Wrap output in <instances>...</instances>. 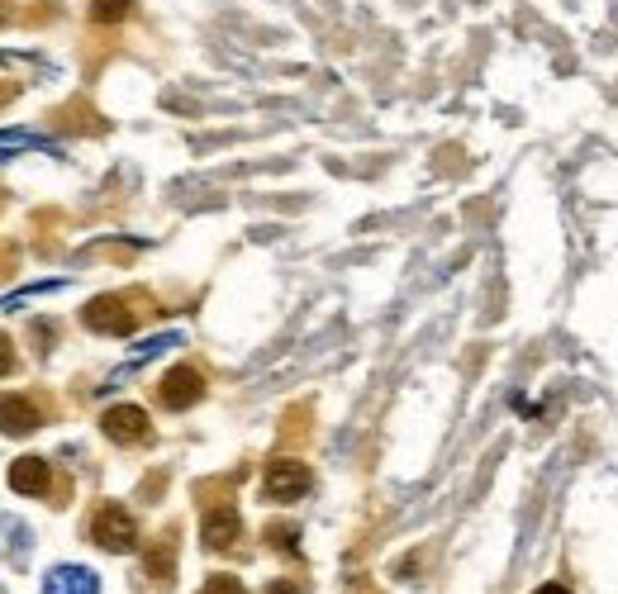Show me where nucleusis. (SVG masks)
Returning a JSON list of instances; mask_svg holds the SVG:
<instances>
[{
    "mask_svg": "<svg viewBox=\"0 0 618 594\" xmlns=\"http://www.w3.org/2000/svg\"><path fill=\"white\" fill-rule=\"evenodd\" d=\"M43 424L38 404L24 400V395H0V433H10V438H20V433H34Z\"/></svg>",
    "mask_w": 618,
    "mask_h": 594,
    "instance_id": "6e6552de",
    "label": "nucleus"
},
{
    "mask_svg": "<svg viewBox=\"0 0 618 594\" xmlns=\"http://www.w3.org/2000/svg\"><path fill=\"white\" fill-rule=\"evenodd\" d=\"M14 371V343L0 333V376H10Z\"/></svg>",
    "mask_w": 618,
    "mask_h": 594,
    "instance_id": "4468645a",
    "label": "nucleus"
},
{
    "mask_svg": "<svg viewBox=\"0 0 618 594\" xmlns=\"http://www.w3.org/2000/svg\"><path fill=\"white\" fill-rule=\"evenodd\" d=\"M267 542H271V547H295V528H281V524L267 528Z\"/></svg>",
    "mask_w": 618,
    "mask_h": 594,
    "instance_id": "ddd939ff",
    "label": "nucleus"
},
{
    "mask_svg": "<svg viewBox=\"0 0 618 594\" xmlns=\"http://www.w3.org/2000/svg\"><path fill=\"white\" fill-rule=\"evenodd\" d=\"M91 538L95 547H105V552H128V547L138 542V518L124 509V504H100L91 514Z\"/></svg>",
    "mask_w": 618,
    "mask_h": 594,
    "instance_id": "f257e3e1",
    "label": "nucleus"
},
{
    "mask_svg": "<svg viewBox=\"0 0 618 594\" xmlns=\"http://www.w3.org/2000/svg\"><path fill=\"white\" fill-rule=\"evenodd\" d=\"M81 324H91L95 333H114V338H124V333L138 328V314L128 310L124 295H95L81 304Z\"/></svg>",
    "mask_w": 618,
    "mask_h": 594,
    "instance_id": "7ed1b4c3",
    "label": "nucleus"
},
{
    "mask_svg": "<svg viewBox=\"0 0 618 594\" xmlns=\"http://www.w3.org/2000/svg\"><path fill=\"white\" fill-rule=\"evenodd\" d=\"M157 395H162L167 410H191V404L205 400V376H200V367H171Z\"/></svg>",
    "mask_w": 618,
    "mask_h": 594,
    "instance_id": "20e7f679",
    "label": "nucleus"
},
{
    "mask_svg": "<svg viewBox=\"0 0 618 594\" xmlns=\"http://www.w3.org/2000/svg\"><path fill=\"white\" fill-rule=\"evenodd\" d=\"M14 24V0H0V29Z\"/></svg>",
    "mask_w": 618,
    "mask_h": 594,
    "instance_id": "2eb2a0df",
    "label": "nucleus"
},
{
    "mask_svg": "<svg viewBox=\"0 0 618 594\" xmlns=\"http://www.w3.org/2000/svg\"><path fill=\"white\" fill-rule=\"evenodd\" d=\"M310 467L305 461H295V457H277L267 467V475H262V495L271 500V504H291V500H300L310 490Z\"/></svg>",
    "mask_w": 618,
    "mask_h": 594,
    "instance_id": "f03ea898",
    "label": "nucleus"
},
{
    "mask_svg": "<svg viewBox=\"0 0 618 594\" xmlns=\"http://www.w3.org/2000/svg\"><path fill=\"white\" fill-rule=\"evenodd\" d=\"M128 10H134V0H95V5H91V24L110 29V24H120Z\"/></svg>",
    "mask_w": 618,
    "mask_h": 594,
    "instance_id": "9b49d317",
    "label": "nucleus"
},
{
    "mask_svg": "<svg viewBox=\"0 0 618 594\" xmlns=\"http://www.w3.org/2000/svg\"><path fill=\"white\" fill-rule=\"evenodd\" d=\"M48 485H53V467L43 457L10 461V490L14 495H48Z\"/></svg>",
    "mask_w": 618,
    "mask_h": 594,
    "instance_id": "423d86ee",
    "label": "nucleus"
},
{
    "mask_svg": "<svg viewBox=\"0 0 618 594\" xmlns=\"http://www.w3.org/2000/svg\"><path fill=\"white\" fill-rule=\"evenodd\" d=\"M143 567H148V575L153 581H171L177 575V538H157L153 547H148V557H143Z\"/></svg>",
    "mask_w": 618,
    "mask_h": 594,
    "instance_id": "9d476101",
    "label": "nucleus"
},
{
    "mask_svg": "<svg viewBox=\"0 0 618 594\" xmlns=\"http://www.w3.org/2000/svg\"><path fill=\"white\" fill-rule=\"evenodd\" d=\"M267 594H300V590H295V585H291V581H277V585H271V590H267Z\"/></svg>",
    "mask_w": 618,
    "mask_h": 594,
    "instance_id": "dca6fc26",
    "label": "nucleus"
},
{
    "mask_svg": "<svg viewBox=\"0 0 618 594\" xmlns=\"http://www.w3.org/2000/svg\"><path fill=\"white\" fill-rule=\"evenodd\" d=\"M238 533H243V518L228 509V504H224V509H210L205 524H200V538H205L210 552H228V547L238 542Z\"/></svg>",
    "mask_w": 618,
    "mask_h": 594,
    "instance_id": "0eeeda50",
    "label": "nucleus"
},
{
    "mask_svg": "<svg viewBox=\"0 0 618 594\" xmlns=\"http://www.w3.org/2000/svg\"><path fill=\"white\" fill-rule=\"evenodd\" d=\"M100 428H105L110 442H143L148 438V414H143L138 404H110V410L100 414Z\"/></svg>",
    "mask_w": 618,
    "mask_h": 594,
    "instance_id": "39448f33",
    "label": "nucleus"
},
{
    "mask_svg": "<svg viewBox=\"0 0 618 594\" xmlns=\"http://www.w3.org/2000/svg\"><path fill=\"white\" fill-rule=\"evenodd\" d=\"M43 590L48 594H100V581H95V571H86V567H53Z\"/></svg>",
    "mask_w": 618,
    "mask_h": 594,
    "instance_id": "1a4fd4ad",
    "label": "nucleus"
},
{
    "mask_svg": "<svg viewBox=\"0 0 618 594\" xmlns=\"http://www.w3.org/2000/svg\"><path fill=\"white\" fill-rule=\"evenodd\" d=\"M200 594H243V581H238V575H210Z\"/></svg>",
    "mask_w": 618,
    "mask_h": 594,
    "instance_id": "f8f14e48",
    "label": "nucleus"
},
{
    "mask_svg": "<svg viewBox=\"0 0 618 594\" xmlns=\"http://www.w3.org/2000/svg\"><path fill=\"white\" fill-rule=\"evenodd\" d=\"M538 594H571V590H566V585H542Z\"/></svg>",
    "mask_w": 618,
    "mask_h": 594,
    "instance_id": "f3484780",
    "label": "nucleus"
}]
</instances>
